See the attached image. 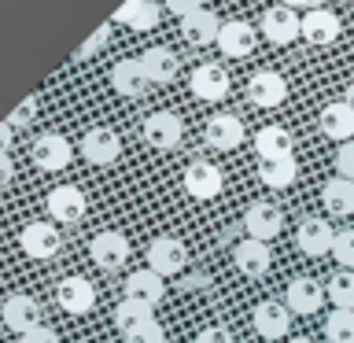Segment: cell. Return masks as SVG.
Instances as JSON below:
<instances>
[{
  "mask_svg": "<svg viewBox=\"0 0 354 343\" xmlns=\"http://www.w3.org/2000/svg\"><path fill=\"white\" fill-rule=\"evenodd\" d=\"M321 199H325V210L328 214H354V181H343V177H332V181H325V188H321Z\"/></svg>",
  "mask_w": 354,
  "mask_h": 343,
  "instance_id": "29",
  "label": "cell"
},
{
  "mask_svg": "<svg viewBox=\"0 0 354 343\" xmlns=\"http://www.w3.org/2000/svg\"><path fill=\"white\" fill-rule=\"evenodd\" d=\"M126 343H166V328L159 321H148V325H140L137 332H129Z\"/></svg>",
  "mask_w": 354,
  "mask_h": 343,
  "instance_id": "35",
  "label": "cell"
},
{
  "mask_svg": "<svg viewBox=\"0 0 354 343\" xmlns=\"http://www.w3.org/2000/svg\"><path fill=\"white\" fill-rule=\"evenodd\" d=\"M55 299L66 314H88L96 303V288L88 284V277H63L59 288H55Z\"/></svg>",
  "mask_w": 354,
  "mask_h": 343,
  "instance_id": "14",
  "label": "cell"
},
{
  "mask_svg": "<svg viewBox=\"0 0 354 343\" xmlns=\"http://www.w3.org/2000/svg\"><path fill=\"white\" fill-rule=\"evenodd\" d=\"M48 214L63 225H77L85 218V192L74 185H59L48 192Z\"/></svg>",
  "mask_w": 354,
  "mask_h": 343,
  "instance_id": "9",
  "label": "cell"
},
{
  "mask_svg": "<svg viewBox=\"0 0 354 343\" xmlns=\"http://www.w3.org/2000/svg\"><path fill=\"white\" fill-rule=\"evenodd\" d=\"M126 299L140 306H159L166 299V281L155 270H137L126 277Z\"/></svg>",
  "mask_w": 354,
  "mask_h": 343,
  "instance_id": "17",
  "label": "cell"
},
{
  "mask_svg": "<svg viewBox=\"0 0 354 343\" xmlns=\"http://www.w3.org/2000/svg\"><path fill=\"white\" fill-rule=\"evenodd\" d=\"M181 33H185V41L192 44V48H203V44H218L221 19L214 15V11L199 8V11H192V15H185V19H181Z\"/></svg>",
  "mask_w": 354,
  "mask_h": 343,
  "instance_id": "20",
  "label": "cell"
},
{
  "mask_svg": "<svg viewBox=\"0 0 354 343\" xmlns=\"http://www.w3.org/2000/svg\"><path fill=\"white\" fill-rule=\"evenodd\" d=\"M332 259H336L343 270H354V229L336 232V243H332Z\"/></svg>",
  "mask_w": 354,
  "mask_h": 343,
  "instance_id": "34",
  "label": "cell"
},
{
  "mask_svg": "<svg viewBox=\"0 0 354 343\" xmlns=\"http://www.w3.org/2000/svg\"><path fill=\"white\" fill-rule=\"evenodd\" d=\"M243 229H248V240H259V243H270L281 237L284 229V214L277 203H266V199H259V203H251L248 210H243Z\"/></svg>",
  "mask_w": 354,
  "mask_h": 343,
  "instance_id": "1",
  "label": "cell"
},
{
  "mask_svg": "<svg viewBox=\"0 0 354 343\" xmlns=\"http://www.w3.org/2000/svg\"><path fill=\"white\" fill-rule=\"evenodd\" d=\"M151 317V306H140V303H133V299H122L118 310H115V325L122 336H129V332H137L140 325H148Z\"/></svg>",
  "mask_w": 354,
  "mask_h": 343,
  "instance_id": "31",
  "label": "cell"
},
{
  "mask_svg": "<svg viewBox=\"0 0 354 343\" xmlns=\"http://www.w3.org/2000/svg\"><path fill=\"white\" fill-rule=\"evenodd\" d=\"M328 299L336 303V310H354V270H339L328 281Z\"/></svg>",
  "mask_w": 354,
  "mask_h": 343,
  "instance_id": "32",
  "label": "cell"
},
{
  "mask_svg": "<svg viewBox=\"0 0 354 343\" xmlns=\"http://www.w3.org/2000/svg\"><path fill=\"white\" fill-rule=\"evenodd\" d=\"M196 343H232V336H229V328H203V332H199V336H196Z\"/></svg>",
  "mask_w": 354,
  "mask_h": 343,
  "instance_id": "40",
  "label": "cell"
},
{
  "mask_svg": "<svg viewBox=\"0 0 354 343\" xmlns=\"http://www.w3.org/2000/svg\"><path fill=\"white\" fill-rule=\"evenodd\" d=\"M19 343H59V336H55L48 325H37V328H30L26 336H19Z\"/></svg>",
  "mask_w": 354,
  "mask_h": 343,
  "instance_id": "39",
  "label": "cell"
},
{
  "mask_svg": "<svg viewBox=\"0 0 354 343\" xmlns=\"http://www.w3.org/2000/svg\"><path fill=\"white\" fill-rule=\"evenodd\" d=\"M11 140H15V126H0V155H8L11 151Z\"/></svg>",
  "mask_w": 354,
  "mask_h": 343,
  "instance_id": "43",
  "label": "cell"
},
{
  "mask_svg": "<svg viewBox=\"0 0 354 343\" xmlns=\"http://www.w3.org/2000/svg\"><path fill=\"white\" fill-rule=\"evenodd\" d=\"M221 185H225V177H221V170L214 163L207 159H192L185 170V188L192 199H214L221 192Z\"/></svg>",
  "mask_w": 354,
  "mask_h": 343,
  "instance_id": "7",
  "label": "cell"
},
{
  "mask_svg": "<svg viewBox=\"0 0 354 343\" xmlns=\"http://www.w3.org/2000/svg\"><path fill=\"white\" fill-rule=\"evenodd\" d=\"M299 177V163L295 159H277V163H262L259 159V181L266 188H288Z\"/></svg>",
  "mask_w": 354,
  "mask_h": 343,
  "instance_id": "30",
  "label": "cell"
},
{
  "mask_svg": "<svg viewBox=\"0 0 354 343\" xmlns=\"http://www.w3.org/2000/svg\"><path fill=\"white\" fill-rule=\"evenodd\" d=\"M339 15L336 11H328V8H317V11H306L303 15V37L310 44H332L339 37Z\"/></svg>",
  "mask_w": 354,
  "mask_h": 343,
  "instance_id": "23",
  "label": "cell"
},
{
  "mask_svg": "<svg viewBox=\"0 0 354 343\" xmlns=\"http://www.w3.org/2000/svg\"><path fill=\"white\" fill-rule=\"evenodd\" d=\"M288 321H292V310H288L284 303H277V299H262V303L254 306V314H251V325L262 340L288 336Z\"/></svg>",
  "mask_w": 354,
  "mask_h": 343,
  "instance_id": "8",
  "label": "cell"
},
{
  "mask_svg": "<svg viewBox=\"0 0 354 343\" xmlns=\"http://www.w3.org/2000/svg\"><path fill=\"white\" fill-rule=\"evenodd\" d=\"M140 66H144V74H148L151 85H170L177 77V55L170 48H162V44H155V48L144 52Z\"/></svg>",
  "mask_w": 354,
  "mask_h": 343,
  "instance_id": "27",
  "label": "cell"
},
{
  "mask_svg": "<svg viewBox=\"0 0 354 343\" xmlns=\"http://www.w3.org/2000/svg\"><path fill=\"white\" fill-rule=\"evenodd\" d=\"M288 343H314V340H306V336H295V340H288Z\"/></svg>",
  "mask_w": 354,
  "mask_h": 343,
  "instance_id": "46",
  "label": "cell"
},
{
  "mask_svg": "<svg viewBox=\"0 0 354 343\" xmlns=\"http://www.w3.org/2000/svg\"><path fill=\"white\" fill-rule=\"evenodd\" d=\"M11 177H15V163H11V155H0V188H4Z\"/></svg>",
  "mask_w": 354,
  "mask_h": 343,
  "instance_id": "42",
  "label": "cell"
},
{
  "mask_svg": "<svg viewBox=\"0 0 354 343\" xmlns=\"http://www.w3.org/2000/svg\"><path fill=\"white\" fill-rule=\"evenodd\" d=\"M11 343H19V340H11Z\"/></svg>",
  "mask_w": 354,
  "mask_h": 343,
  "instance_id": "47",
  "label": "cell"
},
{
  "mask_svg": "<svg viewBox=\"0 0 354 343\" xmlns=\"http://www.w3.org/2000/svg\"><path fill=\"white\" fill-rule=\"evenodd\" d=\"M295 240L303 254L310 259H321V254H332V243H336V232H332L328 218H303L295 229Z\"/></svg>",
  "mask_w": 354,
  "mask_h": 343,
  "instance_id": "6",
  "label": "cell"
},
{
  "mask_svg": "<svg viewBox=\"0 0 354 343\" xmlns=\"http://www.w3.org/2000/svg\"><path fill=\"white\" fill-rule=\"evenodd\" d=\"M140 133H144V140H148L151 148L170 151V148H177V144H181V133H185V126H181V118H177L174 111H155V115L144 118Z\"/></svg>",
  "mask_w": 354,
  "mask_h": 343,
  "instance_id": "3",
  "label": "cell"
},
{
  "mask_svg": "<svg viewBox=\"0 0 354 343\" xmlns=\"http://www.w3.org/2000/svg\"><path fill=\"white\" fill-rule=\"evenodd\" d=\"M33 118H37V96H26L15 107V115L8 118V126H26V122H33Z\"/></svg>",
  "mask_w": 354,
  "mask_h": 343,
  "instance_id": "38",
  "label": "cell"
},
{
  "mask_svg": "<svg viewBox=\"0 0 354 343\" xmlns=\"http://www.w3.org/2000/svg\"><path fill=\"white\" fill-rule=\"evenodd\" d=\"M207 144L218 151H232L243 144V122L236 115H214L207 122Z\"/></svg>",
  "mask_w": 354,
  "mask_h": 343,
  "instance_id": "24",
  "label": "cell"
},
{
  "mask_svg": "<svg viewBox=\"0 0 354 343\" xmlns=\"http://www.w3.org/2000/svg\"><path fill=\"white\" fill-rule=\"evenodd\" d=\"M262 33H266V41H273V44H292L299 33H303V19L295 15L292 8H284V4H277L266 11V19H262Z\"/></svg>",
  "mask_w": 354,
  "mask_h": 343,
  "instance_id": "12",
  "label": "cell"
},
{
  "mask_svg": "<svg viewBox=\"0 0 354 343\" xmlns=\"http://www.w3.org/2000/svg\"><path fill=\"white\" fill-rule=\"evenodd\" d=\"M118 151H122V140H118V133L107 129V126L88 129L85 140H82V155L88 163H96V166H111L118 159Z\"/></svg>",
  "mask_w": 354,
  "mask_h": 343,
  "instance_id": "15",
  "label": "cell"
},
{
  "mask_svg": "<svg viewBox=\"0 0 354 343\" xmlns=\"http://www.w3.org/2000/svg\"><path fill=\"white\" fill-rule=\"evenodd\" d=\"M325 336L332 343H354V310H332L325 321Z\"/></svg>",
  "mask_w": 354,
  "mask_h": 343,
  "instance_id": "33",
  "label": "cell"
},
{
  "mask_svg": "<svg viewBox=\"0 0 354 343\" xmlns=\"http://www.w3.org/2000/svg\"><path fill=\"white\" fill-rule=\"evenodd\" d=\"M254 44H259V33H254L251 22H243V19L221 22V33H218L221 55H229V59H243V55L254 52Z\"/></svg>",
  "mask_w": 354,
  "mask_h": 343,
  "instance_id": "5",
  "label": "cell"
},
{
  "mask_svg": "<svg viewBox=\"0 0 354 343\" xmlns=\"http://www.w3.org/2000/svg\"><path fill=\"white\" fill-rule=\"evenodd\" d=\"M166 8L185 19V15H192V11H199V0H166Z\"/></svg>",
  "mask_w": 354,
  "mask_h": 343,
  "instance_id": "41",
  "label": "cell"
},
{
  "mask_svg": "<svg viewBox=\"0 0 354 343\" xmlns=\"http://www.w3.org/2000/svg\"><path fill=\"white\" fill-rule=\"evenodd\" d=\"M192 93H196V100H221L229 93V74H225V66L221 63H199L196 71H192Z\"/></svg>",
  "mask_w": 354,
  "mask_h": 343,
  "instance_id": "18",
  "label": "cell"
},
{
  "mask_svg": "<svg viewBox=\"0 0 354 343\" xmlns=\"http://www.w3.org/2000/svg\"><path fill=\"white\" fill-rule=\"evenodd\" d=\"M0 314H4V325L11 332H19V336H26L30 328L41 325V306H37V299H30V295H8V303L0 306Z\"/></svg>",
  "mask_w": 354,
  "mask_h": 343,
  "instance_id": "16",
  "label": "cell"
},
{
  "mask_svg": "<svg viewBox=\"0 0 354 343\" xmlns=\"http://www.w3.org/2000/svg\"><path fill=\"white\" fill-rule=\"evenodd\" d=\"M343 104H347V107H351V111H354V82H351V85H347V93H343Z\"/></svg>",
  "mask_w": 354,
  "mask_h": 343,
  "instance_id": "45",
  "label": "cell"
},
{
  "mask_svg": "<svg viewBox=\"0 0 354 343\" xmlns=\"http://www.w3.org/2000/svg\"><path fill=\"white\" fill-rule=\"evenodd\" d=\"M288 96V82L277 71H259L248 82V100L254 107H281Z\"/></svg>",
  "mask_w": 354,
  "mask_h": 343,
  "instance_id": "11",
  "label": "cell"
},
{
  "mask_svg": "<svg viewBox=\"0 0 354 343\" xmlns=\"http://www.w3.org/2000/svg\"><path fill=\"white\" fill-rule=\"evenodd\" d=\"M254 151L262 163H277V159H292V133L284 126H266L254 133Z\"/></svg>",
  "mask_w": 354,
  "mask_h": 343,
  "instance_id": "22",
  "label": "cell"
},
{
  "mask_svg": "<svg viewBox=\"0 0 354 343\" xmlns=\"http://www.w3.org/2000/svg\"><path fill=\"white\" fill-rule=\"evenodd\" d=\"M281 4H284V8H292V11H295V8H310V11H317V8H325V0H281Z\"/></svg>",
  "mask_w": 354,
  "mask_h": 343,
  "instance_id": "44",
  "label": "cell"
},
{
  "mask_svg": "<svg viewBox=\"0 0 354 343\" xmlns=\"http://www.w3.org/2000/svg\"><path fill=\"white\" fill-rule=\"evenodd\" d=\"M336 174L343 177V181H354V140L336 148Z\"/></svg>",
  "mask_w": 354,
  "mask_h": 343,
  "instance_id": "36",
  "label": "cell"
},
{
  "mask_svg": "<svg viewBox=\"0 0 354 343\" xmlns=\"http://www.w3.org/2000/svg\"><path fill=\"white\" fill-rule=\"evenodd\" d=\"M321 303H325V292H321V284L314 277H295L284 292V306L292 314H317Z\"/></svg>",
  "mask_w": 354,
  "mask_h": 343,
  "instance_id": "19",
  "label": "cell"
},
{
  "mask_svg": "<svg viewBox=\"0 0 354 343\" xmlns=\"http://www.w3.org/2000/svg\"><path fill=\"white\" fill-rule=\"evenodd\" d=\"M88 254H93V262L100 270H122V266L129 262V240L122 237L118 229H104L93 237V243H88Z\"/></svg>",
  "mask_w": 354,
  "mask_h": 343,
  "instance_id": "2",
  "label": "cell"
},
{
  "mask_svg": "<svg viewBox=\"0 0 354 343\" xmlns=\"http://www.w3.org/2000/svg\"><path fill=\"white\" fill-rule=\"evenodd\" d=\"M115 19L122 22V26H129V30H155L159 26V4H151V0H126L118 11H115Z\"/></svg>",
  "mask_w": 354,
  "mask_h": 343,
  "instance_id": "28",
  "label": "cell"
},
{
  "mask_svg": "<svg viewBox=\"0 0 354 343\" xmlns=\"http://www.w3.org/2000/svg\"><path fill=\"white\" fill-rule=\"evenodd\" d=\"M188 262V251L177 237H155L151 248H148V270H155L159 277H170V273H181Z\"/></svg>",
  "mask_w": 354,
  "mask_h": 343,
  "instance_id": "4",
  "label": "cell"
},
{
  "mask_svg": "<svg viewBox=\"0 0 354 343\" xmlns=\"http://www.w3.org/2000/svg\"><path fill=\"white\" fill-rule=\"evenodd\" d=\"M111 85H115L122 96H144L151 82H148V74H144L140 59H118L111 66Z\"/></svg>",
  "mask_w": 354,
  "mask_h": 343,
  "instance_id": "26",
  "label": "cell"
},
{
  "mask_svg": "<svg viewBox=\"0 0 354 343\" xmlns=\"http://www.w3.org/2000/svg\"><path fill=\"white\" fill-rule=\"evenodd\" d=\"M317 126H321V133H325L328 140L347 144V140H354V111L347 104H328L317 115Z\"/></svg>",
  "mask_w": 354,
  "mask_h": 343,
  "instance_id": "25",
  "label": "cell"
},
{
  "mask_svg": "<svg viewBox=\"0 0 354 343\" xmlns=\"http://www.w3.org/2000/svg\"><path fill=\"white\" fill-rule=\"evenodd\" d=\"M151 4H155V0H151Z\"/></svg>",
  "mask_w": 354,
  "mask_h": 343,
  "instance_id": "48",
  "label": "cell"
},
{
  "mask_svg": "<svg viewBox=\"0 0 354 343\" xmlns=\"http://www.w3.org/2000/svg\"><path fill=\"white\" fill-rule=\"evenodd\" d=\"M19 248L30 254V259H52L59 251V232H55L52 221H30L26 229L19 232Z\"/></svg>",
  "mask_w": 354,
  "mask_h": 343,
  "instance_id": "10",
  "label": "cell"
},
{
  "mask_svg": "<svg viewBox=\"0 0 354 343\" xmlns=\"http://www.w3.org/2000/svg\"><path fill=\"white\" fill-rule=\"evenodd\" d=\"M107 33H111V26H107V22H104V26H100V30L93 33V37H88V41L82 44V48H77V52H74V59H88V55H96L100 48H104V41H107Z\"/></svg>",
  "mask_w": 354,
  "mask_h": 343,
  "instance_id": "37",
  "label": "cell"
},
{
  "mask_svg": "<svg viewBox=\"0 0 354 343\" xmlns=\"http://www.w3.org/2000/svg\"><path fill=\"white\" fill-rule=\"evenodd\" d=\"M71 159H74V148L59 133H41L37 144H33V163L41 170H63V166H71Z\"/></svg>",
  "mask_w": 354,
  "mask_h": 343,
  "instance_id": "13",
  "label": "cell"
},
{
  "mask_svg": "<svg viewBox=\"0 0 354 343\" xmlns=\"http://www.w3.org/2000/svg\"><path fill=\"white\" fill-rule=\"evenodd\" d=\"M232 259H236V270L243 277H266L270 266H273V251L266 248V243H259V240H243V243H236Z\"/></svg>",
  "mask_w": 354,
  "mask_h": 343,
  "instance_id": "21",
  "label": "cell"
}]
</instances>
